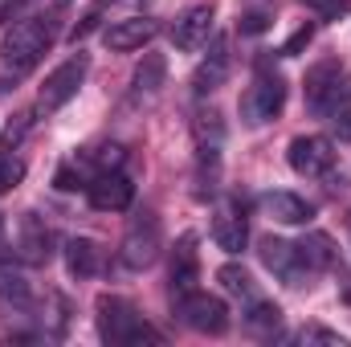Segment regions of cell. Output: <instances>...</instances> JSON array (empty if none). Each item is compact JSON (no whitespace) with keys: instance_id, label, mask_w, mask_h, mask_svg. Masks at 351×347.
Wrapping results in <instances>:
<instances>
[{"instance_id":"obj_29","label":"cell","mask_w":351,"mask_h":347,"mask_svg":"<svg viewBox=\"0 0 351 347\" xmlns=\"http://www.w3.org/2000/svg\"><path fill=\"white\" fill-rule=\"evenodd\" d=\"M331 135H335L339 143H351V106L331 110Z\"/></svg>"},{"instance_id":"obj_21","label":"cell","mask_w":351,"mask_h":347,"mask_svg":"<svg viewBox=\"0 0 351 347\" xmlns=\"http://www.w3.org/2000/svg\"><path fill=\"white\" fill-rule=\"evenodd\" d=\"M62 254H66V270H70L74 278H94V274L102 270V250H98L90 237H70V241L62 246Z\"/></svg>"},{"instance_id":"obj_3","label":"cell","mask_w":351,"mask_h":347,"mask_svg":"<svg viewBox=\"0 0 351 347\" xmlns=\"http://www.w3.org/2000/svg\"><path fill=\"white\" fill-rule=\"evenodd\" d=\"M192 135H196V192L200 196H213L221 188V147H225V119L221 110H200L196 123H192Z\"/></svg>"},{"instance_id":"obj_11","label":"cell","mask_w":351,"mask_h":347,"mask_svg":"<svg viewBox=\"0 0 351 347\" xmlns=\"http://www.w3.org/2000/svg\"><path fill=\"white\" fill-rule=\"evenodd\" d=\"M86 200L98 208V213L131 208V200H135V184H131V176L123 172V168H114V172H98L86 184Z\"/></svg>"},{"instance_id":"obj_33","label":"cell","mask_w":351,"mask_h":347,"mask_svg":"<svg viewBox=\"0 0 351 347\" xmlns=\"http://www.w3.org/2000/svg\"><path fill=\"white\" fill-rule=\"evenodd\" d=\"M0 241H4V217H0Z\"/></svg>"},{"instance_id":"obj_26","label":"cell","mask_w":351,"mask_h":347,"mask_svg":"<svg viewBox=\"0 0 351 347\" xmlns=\"http://www.w3.org/2000/svg\"><path fill=\"white\" fill-rule=\"evenodd\" d=\"M311 41H315V25L306 21L302 29H294V33L286 37V45H282V53H286V58H298V53H302V49H306Z\"/></svg>"},{"instance_id":"obj_6","label":"cell","mask_w":351,"mask_h":347,"mask_svg":"<svg viewBox=\"0 0 351 347\" xmlns=\"http://www.w3.org/2000/svg\"><path fill=\"white\" fill-rule=\"evenodd\" d=\"M176 315H180L184 327H192L200 335H225L229 331V307H225V298L204 294V290H192V294L176 298Z\"/></svg>"},{"instance_id":"obj_22","label":"cell","mask_w":351,"mask_h":347,"mask_svg":"<svg viewBox=\"0 0 351 347\" xmlns=\"http://www.w3.org/2000/svg\"><path fill=\"white\" fill-rule=\"evenodd\" d=\"M298 258H302V265H306V274H319V270H331L335 246H331L327 233H306V237L298 241Z\"/></svg>"},{"instance_id":"obj_8","label":"cell","mask_w":351,"mask_h":347,"mask_svg":"<svg viewBox=\"0 0 351 347\" xmlns=\"http://www.w3.org/2000/svg\"><path fill=\"white\" fill-rule=\"evenodd\" d=\"M86 74H90V58H86V53H74L70 62H62V66L45 78V86H41V94H37V106H41L45 115L62 110V106L82 90Z\"/></svg>"},{"instance_id":"obj_9","label":"cell","mask_w":351,"mask_h":347,"mask_svg":"<svg viewBox=\"0 0 351 347\" xmlns=\"http://www.w3.org/2000/svg\"><path fill=\"white\" fill-rule=\"evenodd\" d=\"M286 160L298 176H327L335 168V143L327 135H298L290 139Z\"/></svg>"},{"instance_id":"obj_24","label":"cell","mask_w":351,"mask_h":347,"mask_svg":"<svg viewBox=\"0 0 351 347\" xmlns=\"http://www.w3.org/2000/svg\"><path fill=\"white\" fill-rule=\"evenodd\" d=\"M245 327L250 331H262V335H274L282 327V307L278 302H265V298L245 302Z\"/></svg>"},{"instance_id":"obj_4","label":"cell","mask_w":351,"mask_h":347,"mask_svg":"<svg viewBox=\"0 0 351 347\" xmlns=\"http://www.w3.org/2000/svg\"><path fill=\"white\" fill-rule=\"evenodd\" d=\"M164 254V225L156 217V208H139L131 221H127V233H123V246H119V261L127 270H147L156 265Z\"/></svg>"},{"instance_id":"obj_28","label":"cell","mask_w":351,"mask_h":347,"mask_svg":"<svg viewBox=\"0 0 351 347\" xmlns=\"http://www.w3.org/2000/svg\"><path fill=\"white\" fill-rule=\"evenodd\" d=\"M53 184H58L62 192H78V188H86V180H82V172H78V164H62L58 176H53Z\"/></svg>"},{"instance_id":"obj_12","label":"cell","mask_w":351,"mask_h":347,"mask_svg":"<svg viewBox=\"0 0 351 347\" xmlns=\"http://www.w3.org/2000/svg\"><path fill=\"white\" fill-rule=\"evenodd\" d=\"M196 282H200L196 233H184V237L176 241V250H172V261H168V290H172V298H184V294L196 290Z\"/></svg>"},{"instance_id":"obj_1","label":"cell","mask_w":351,"mask_h":347,"mask_svg":"<svg viewBox=\"0 0 351 347\" xmlns=\"http://www.w3.org/2000/svg\"><path fill=\"white\" fill-rule=\"evenodd\" d=\"M98 335L114 347H139V344H164V335L119 294H98Z\"/></svg>"},{"instance_id":"obj_2","label":"cell","mask_w":351,"mask_h":347,"mask_svg":"<svg viewBox=\"0 0 351 347\" xmlns=\"http://www.w3.org/2000/svg\"><path fill=\"white\" fill-rule=\"evenodd\" d=\"M53 37H58V16H25V21H16L8 33H4V41H0V58H4V66H12L16 74H25V70H33L41 58H45V49L53 45Z\"/></svg>"},{"instance_id":"obj_32","label":"cell","mask_w":351,"mask_h":347,"mask_svg":"<svg viewBox=\"0 0 351 347\" xmlns=\"http://www.w3.org/2000/svg\"><path fill=\"white\" fill-rule=\"evenodd\" d=\"M265 29H269V12H250V16L241 21V33H250V37H254V33H265Z\"/></svg>"},{"instance_id":"obj_27","label":"cell","mask_w":351,"mask_h":347,"mask_svg":"<svg viewBox=\"0 0 351 347\" xmlns=\"http://www.w3.org/2000/svg\"><path fill=\"white\" fill-rule=\"evenodd\" d=\"M123 160H127V152H123L119 143H106V147H98V156H94L98 172H114V168H123ZM98 172H94V176H98Z\"/></svg>"},{"instance_id":"obj_13","label":"cell","mask_w":351,"mask_h":347,"mask_svg":"<svg viewBox=\"0 0 351 347\" xmlns=\"http://www.w3.org/2000/svg\"><path fill=\"white\" fill-rule=\"evenodd\" d=\"M229 37L225 33H213V41H208V53L200 58V66H196V74H192V90H196V98H208L213 90L225 86V78H229Z\"/></svg>"},{"instance_id":"obj_23","label":"cell","mask_w":351,"mask_h":347,"mask_svg":"<svg viewBox=\"0 0 351 347\" xmlns=\"http://www.w3.org/2000/svg\"><path fill=\"white\" fill-rule=\"evenodd\" d=\"M217 282H221V290H225V294H233V298H241V302L262 298V294H258V282H254V278H250V270H245V265H237V261L221 265V270H217Z\"/></svg>"},{"instance_id":"obj_20","label":"cell","mask_w":351,"mask_h":347,"mask_svg":"<svg viewBox=\"0 0 351 347\" xmlns=\"http://www.w3.org/2000/svg\"><path fill=\"white\" fill-rule=\"evenodd\" d=\"M164 78H168L164 53H143V62H139L135 74H131V98H135V102H139V98H156L160 86H164Z\"/></svg>"},{"instance_id":"obj_15","label":"cell","mask_w":351,"mask_h":347,"mask_svg":"<svg viewBox=\"0 0 351 347\" xmlns=\"http://www.w3.org/2000/svg\"><path fill=\"white\" fill-rule=\"evenodd\" d=\"M213 4H192L176 16L172 25V45L180 53H196L200 45H208V33H213Z\"/></svg>"},{"instance_id":"obj_16","label":"cell","mask_w":351,"mask_h":347,"mask_svg":"<svg viewBox=\"0 0 351 347\" xmlns=\"http://www.w3.org/2000/svg\"><path fill=\"white\" fill-rule=\"evenodd\" d=\"M160 37V21L156 16H127V21H114L102 41L114 49V53H131V49H143Z\"/></svg>"},{"instance_id":"obj_25","label":"cell","mask_w":351,"mask_h":347,"mask_svg":"<svg viewBox=\"0 0 351 347\" xmlns=\"http://www.w3.org/2000/svg\"><path fill=\"white\" fill-rule=\"evenodd\" d=\"M21 180H25V160L12 156V152H0V196L12 192Z\"/></svg>"},{"instance_id":"obj_18","label":"cell","mask_w":351,"mask_h":347,"mask_svg":"<svg viewBox=\"0 0 351 347\" xmlns=\"http://www.w3.org/2000/svg\"><path fill=\"white\" fill-rule=\"evenodd\" d=\"M262 208L278 221V225H311L315 221V204L298 192H265Z\"/></svg>"},{"instance_id":"obj_17","label":"cell","mask_w":351,"mask_h":347,"mask_svg":"<svg viewBox=\"0 0 351 347\" xmlns=\"http://www.w3.org/2000/svg\"><path fill=\"white\" fill-rule=\"evenodd\" d=\"M16 250L29 265H45L53 258V229L45 225L41 213H25L21 217V229H16Z\"/></svg>"},{"instance_id":"obj_14","label":"cell","mask_w":351,"mask_h":347,"mask_svg":"<svg viewBox=\"0 0 351 347\" xmlns=\"http://www.w3.org/2000/svg\"><path fill=\"white\" fill-rule=\"evenodd\" d=\"M258 254H262V265L274 274V278H282L286 286H302L306 265H302V258H298V246H294V241H282V237H262Z\"/></svg>"},{"instance_id":"obj_10","label":"cell","mask_w":351,"mask_h":347,"mask_svg":"<svg viewBox=\"0 0 351 347\" xmlns=\"http://www.w3.org/2000/svg\"><path fill=\"white\" fill-rule=\"evenodd\" d=\"M213 241H217L225 254H241V250H245V241H250V217H245V204H241L237 196H229V200L217 204Z\"/></svg>"},{"instance_id":"obj_7","label":"cell","mask_w":351,"mask_h":347,"mask_svg":"<svg viewBox=\"0 0 351 347\" xmlns=\"http://www.w3.org/2000/svg\"><path fill=\"white\" fill-rule=\"evenodd\" d=\"M348 98H351V78L343 74L339 62H323V66H315L306 74V102H311V110L331 115V110L348 106Z\"/></svg>"},{"instance_id":"obj_30","label":"cell","mask_w":351,"mask_h":347,"mask_svg":"<svg viewBox=\"0 0 351 347\" xmlns=\"http://www.w3.org/2000/svg\"><path fill=\"white\" fill-rule=\"evenodd\" d=\"M302 4L319 8V12H323V21H335V16H343V12L351 8V0H302Z\"/></svg>"},{"instance_id":"obj_31","label":"cell","mask_w":351,"mask_h":347,"mask_svg":"<svg viewBox=\"0 0 351 347\" xmlns=\"http://www.w3.org/2000/svg\"><path fill=\"white\" fill-rule=\"evenodd\" d=\"M302 344H331V347H348V339H343V335H335V331L311 327V331H302Z\"/></svg>"},{"instance_id":"obj_19","label":"cell","mask_w":351,"mask_h":347,"mask_svg":"<svg viewBox=\"0 0 351 347\" xmlns=\"http://www.w3.org/2000/svg\"><path fill=\"white\" fill-rule=\"evenodd\" d=\"M0 307H8V311H29L33 307V286H29L25 270L12 265V261H0Z\"/></svg>"},{"instance_id":"obj_5","label":"cell","mask_w":351,"mask_h":347,"mask_svg":"<svg viewBox=\"0 0 351 347\" xmlns=\"http://www.w3.org/2000/svg\"><path fill=\"white\" fill-rule=\"evenodd\" d=\"M282 106H286V78L274 74V70H269V58H262V62H258V82L250 86L245 102H241L245 123H250V127H262V123H269V119L282 115Z\"/></svg>"}]
</instances>
